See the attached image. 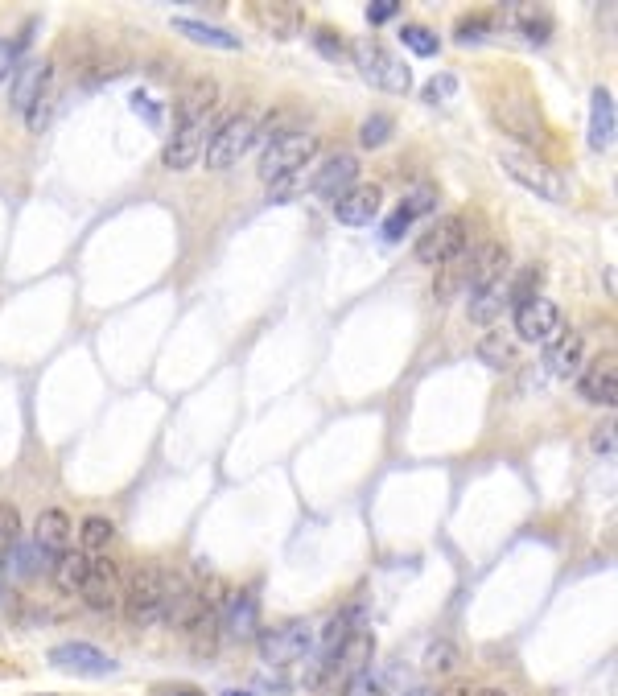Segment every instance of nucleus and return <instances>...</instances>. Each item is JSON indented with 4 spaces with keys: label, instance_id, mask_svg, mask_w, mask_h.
Instances as JSON below:
<instances>
[{
    "label": "nucleus",
    "instance_id": "obj_31",
    "mask_svg": "<svg viewBox=\"0 0 618 696\" xmlns=\"http://www.w3.org/2000/svg\"><path fill=\"white\" fill-rule=\"evenodd\" d=\"M540 285H544V268L540 264H528L515 281H507V301L511 305H524L532 297H540Z\"/></svg>",
    "mask_w": 618,
    "mask_h": 696
},
{
    "label": "nucleus",
    "instance_id": "obj_48",
    "mask_svg": "<svg viewBox=\"0 0 618 696\" xmlns=\"http://www.w3.org/2000/svg\"><path fill=\"white\" fill-rule=\"evenodd\" d=\"M594 454L614 458V425H606V429H598V433H594Z\"/></svg>",
    "mask_w": 618,
    "mask_h": 696
},
{
    "label": "nucleus",
    "instance_id": "obj_7",
    "mask_svg": "<svg viewBox=\"0 0 618 696\" xmlns=\"http://www.w3.org/2000/svg\"><path fill=\"white\" fill-rule=\"evenodd\" d=\"M50 664L58 672H71V676H87V680H103V676H116V659L108 651H99L95 643H58L50 647Z\"/></svg>",
    "mask_w": 618,
    "mask_h": 696
},
{
    "label": "nucleus",
    "instance_id": "obj_26",
    "mask_svg": "<svg viewBox=\"0 0 618 696\" xmlns=\"http://www.w3.org/2000/svg\"><path fill=\"white\" fill-rule=\"evenodd\" d=\"M91 561H95V556H87V552H62L58 561L50 565L54 569V585L62 589V594H79L87 573H91Z\"/></svg>",
    "mask_w": 618,
    "mask_h": 696
},
{
    "label": "nucleus",
    "instance_id": "obj_17",
    "mask_svg": "<svg viewBox=\"0 0 618 696\" xmlns=\"http://www.w3.org/2000/svg\"><path fill=\"white\" fill-rule=\"evenodd\" d=\"M495 124L507 136H515V141H524V145H540L544 141L540 116H536L532 103H524V99H499L495 103Z\"/></svg>",
    "mask_w": 618,
    "mask_h": 696
},
{
    "label": "nucleus",
    "instance_id": "obj_50",
    "mask_svg": "<svg viewBox=\"0 0 618 696\" xmlns=\"http://www.w3.org/2000/svg\"><path fill=\"white\" fill-rule=\"evenodd\" d=\"M400 696H441V692H433V688H408V692H400Z\"/></svg>",
    "mask_w": 618,
    "mask_h": 696
},
{
    "label": "nucleus",
    "instance_id": "obj_12",
    "mask_svg": "<svg viewBox=\"0 0 618 696\" xmlns=\"http://www.w3.org/2000/svg\"><path fill=\"white\" fill-rule=\"evenodd\" d=\"M79 598L95 614H112L120 606V569H116V561H108V556H95L91 573H87V581L79 589Z\"/></svg>",
    "mask_w": 618,
    "mask_h": 696
},
{
    "label": "nucleus",
    "instance_id": "obj_20",
    "mask_svg": "<svg viewBox=\"0 0 618 696\" xmlns=\"http://www.w3.org/2000/svg\"><path fill=\"white\" fill-rule=\"evenodd\" d=\"M581 363H586V338H581L577 330H561L553 342L544 346V367L553 379H569L581 371Z\"/></svg>",
    "mask_w": 618,
    "mask_h": 696
},
{
    "label": "nucleus",
    "instance_id": "obj_29",
    "mask_svg": "<svg viewBox=\"0 0 618 696\" xmlns=\"http://www.w3.org/2000/svg\"><path fill=\"white\" fill-rule=\"evenodd\" d=\"M116 540V524L108 515H87L83 524H79V552L87 556H99V552H108Z\"/></svg>",
    "mask_w": 618,
    "mask_h": 696
},
{
    "label": "nucleus",
    "instance_id": "obj_1",
    "mask_svg": "<svg viewBox=\"0 0 618 696\" xmlns=\"http://www.w3.org/2000/svg\"><path fill=\"white\" fill-rule=\"evenodd\" d=\"M169 577L161 565H141V569H132V577H128V585L120 589V606H124V618L132 622V626H153V622H161V614H165V602H169Z\"/></svg>",
    "mask_w": 618,
    "mask_h": 696
},
{
    "label": "nucleus",
    "instance_id": "obj_22",
    "mask_svg": "<svg viewBox=\"0 0 618 696\" xmlns=\"http://www.w3.org/2000/svg\"><path fill=\"white\" fill-rule=\"evenodd\" d=\"M507 276H511V256L503 243H483L478 252H470V285H466L470 293L487 289L495 281H507Z\"/></svg>",
    "mask_w": 618,
    "mask_h": 696
},
{
    "label": "nucleus",
    "instance_id": "obj_32",
    "mask_svg": "<svg viewBox=\"0 0 618 696\" xmlns=\"http://www.w3.org/2000/svg\"><path fill=\"white\" fill-rule=\"evenodd\" d=\"M400 42L417 54V58H433L437 50H441V38L429 29V25H417V21H408L404 29H400Z\"/></svg>",
    "mask_w": 618,
    "mask_h": 696
},
{
    "label": "nucleus",
    "instance_id": "obj_11",
    "mask_svg": "<svg viewBox=\"0 0 618 696\" xmlns=\"http://www.w3.org/2000/svg\"><path fill=\"white\" fill-rule=\"evenodd\" d=\"M359 186V157L355 153H334L326 157L322 165H314V173H309V190L338 202L347 190Z\"/></svg>",
    "mask_w": 618,
    "mask_h": 696
},
{
    "label": "nucleus",
    "instance_id": "obj_14",
    "mask_svg": "<svg viewBox=\"0 0 618 696\" xmlns=\"http://www.w3.org/2000/svg\"><path fill=\"white\" fill-rule=\"evenodd\" d=\"M219 631L235 643L256 639L260 635V602L252 594H244V589H239V594H227L223 606H219Z\"/></svg>",
    "mask_w": 618,
    "mask_h": 696
},
{
    "label": "nucleus",
    "instance_id": "obj_49",
    "mask_svg": "<svg viewBox=\"0 0 618 696\" xmlns=\"http://www.w3.org/2000/svg\"><path fill=\"white\" fill-rule=\"evenodd\" d=\"M161 696H202V692H194V688H182V684H174V688H157Z\"/></svg>",
    "mask_w": 618,
    "mask_h": 696
},
{
    "label": "nucleus",
    "instance_id": "obj_16",
    "mask_svg": "<svg viewBox=\"0 0 618 696\" xmlns=\"http://www.w3.org/2000/svg\"><path fill=\"white\" fill-rule=\"evenodd\" d=\"M71 540H75V524H71V515L58 511V507H46L38 519H33V548L46 552L50 561H58L62 552H71Z\"/></svg>",
    "mask_w": 618,
    "mask_h": 696
},
{
    "label": "nucleus",
    "instance_id": "obj_41",
    "mask_svg": "<svg viewBox=\"0 0 618 696\" xmlns=\"http://www.w3.org/2000/svg\"><path fill=\"white\" fill-rule=\"evenodd\" d=\"M50 116H54V91H46V95L25 112V128H29V132H42V128L50 124Z\"/></svg>",
    "mask_w": 618,
    "mask_h": 696
},
{
    "label": "nucleus",
    "instance_id": "obj_44",
    "mask_svg": "<svg viewBox=\"0 0 618 696\" xmlns=\"http://www.w3.org/2000/svg\"><path fill=\"white\" fill-rule=\"evenodd\" d=\"M314 46H318V54H326V58H334V62L347 54V46H342V38H338L334 29H314Z\"/></svg>",
    "mask_w": 618,
    "mask_h": 696
},
{
    "label": "nucleus",
    "instance_id": "obj_13",
    "mask_svg": "<svg viewBox=\"0 0 618 696\" xmlns=\"http://www.w3.org/2000/svg\"><path fill=\"white\" fill-rule=\"evenodd\" d=\"M577 392L586 404H602V408H614L618 400V359L606 351L598 355L594 363H581L577 371Z\"/></svg>",
    "mask_w": 618,
    "mask_h": 696
},
{
    "label": "nucleus",
    "instance_id": "obj_27",
    "mask_svg": "<svg viewBox=\"0 0 618 696\" xmlns=\"http://www.w3.org/2000/svg\"><path fill=\"white\" fill-rule=\"evenodd\" d=\"M466 285H470V252H458L454 260H445V264L437 268L433 297H437V301H450V297H458Z\"/></svg>",
    "mask_w": 618,
    "mask_h": 696
},
{
    "label": "nucleus",
    "instance_id": "obj_3",
    "mask_svg": "<svg viewBox=\"0 0 618 696\" xmlns=\"http://www.w3.org/2000/svg\"><path fill=\"white\" fill-rule=\"evenodd\" d=\"M499 169L507 173L511 182H520L524 190H532V194L544 198V202H557V206L569 202V182H565V173L553 169L544 157L528 153V149H503V153H499Z\"/></svg>",
    "mask_w": 618,
    "mask_h": 696
},
{
    "label": "nucleus",
    "instance_id": "obj_36",
    "mask_svg": "<svg viewBox=\"0 0 618 696\" xmlns=\"http://www.w3.org/2000/svg\"><path fill=\"white\" fill-rule=\"evenodd\" d=\"M309 169H314V165H309ZM309 169L289 173V178H281V182H272V186H268V202H289V198H297L301 190H309Z\"/></svg>",
    "mask_w": 618,
    "mask_h": 696
},
{
    "label": "nucleus",
    "instance_id": "obj_43",
    "mask_svg": "<svg viewBox=\"0 0 618 696\" xmlns=\"http://www.w3.org/2000/svg\"><path fill=\"white\" fill-rule=\"evenodd\" d=\"M342 696H384V692H380V680H375L371 668H367V672L347 676V688H342Z\"/></svg>",
    "mask_w": 618,
    "mask_h": 696
},
{
    "label": "nucleus",
    "instance_id": "obj_8",
    "mask_svg": "<svg viewBox=\"0 0 618 696\" xmlns=\"http://www.w3.org/2000/svg\"><path fill=\"white\" fill-rule=\"evenodd\" d=\"M515 334L524 342H553L561 334V305L553 297H532L524 305H515Z\"/></svg>",
    "mask_w": 618,
    "mask_h": 696
},
{
    "label": "nucleus",
    "instance_id": "obj_30",
    "mask_svg": "<svg viewBox=\"0 0 618 696\" xmlns=\"http://www.w3.org/2000/svg\"><path fill=\"white\" fill-rule=\"evenodd\" d=\"M478 359H483L491 371H503L515 363V342L507 330H487L483 338H478Z\"/></svg>",
    "mask_w": 618,
    "mask_h": 696
},
{
    "label": "nucleus",
    "instance_id": "obj_19",
    "mask_svg": "<svg viewBox=\"0 0 618 696\" xmlns=\"http://www.w3.org/2000/svg\"><path fill=\"white\" fill-rule=\"evenodd\" d=\"M380 206H384V190L375 186V182H367V186L347 190V194L334 202V219L342 227H367L375 215H380Z\"/></svg>",
    "mask_w": 618,
    "mask_h": 696
},
{
    "label": "nucleus",
    "instance_id": "obj_6",
    "mask_svg": "<svg viewBox=\"0 0 618 696\" xmlns=\"http://www.w3.org/2000/svg\"><path fill=\"white\" fill-rule=\"evenodd\" d=\"M466 219L462 215H441L437 223L425 227V235H417V248H412V256H417L421 264L429 268H441L445 260H454L458 252H466Z\"/></svg>",
    "mask_w": 618,
    "mask_h": 696
},
{
    "label": "nucleus",
    "instance_id": "obj_51",
    "mask_svg": "<svg viewBox=\"0 0 618 696\" xmlns=\"http://www.w3.org/2000/svg\"><path fill=\"white\" fill-rule=\"evenodd\" d=\"M474 696H507V692H503V688H478Z\"/></svg>",
    "mask_w": 618,
    "mask_h": 696
},
{
    "label": "nucleus",
    "instance_id": "obj_21",
    "mask_svg": "<svg viewBox=\"0 0 618 696\" xmlns=\"http://www.w3.org/2000/svg\"><path fill=\"white\" fill-rule=\"evenodd\" d=\"M215 103H219V83L211 75H198V79H190L182 87V95L174 103V116H178V124H194V120L211 116Z\"/></svg>",
    "mask_w": 618,
    "mask_h": 696
},
{
    "label": "nucleus",
    "instance_id": "obj_5",
    "mask_svg": "<svg viewBox=\"0 0 618 696\" xmlns=\"http://www.w3.org/2000/svg\"><path fill=\"white\" fill-rule=\"evenodd\" d=\"M252 145H256V116H252V112L227 116V120L211 132V141H206V153H202V157H206V169L223 173V169L239 165V157H244Z\"/></svg>",
    "mask_w": 618,
    "mask_h": 696
},
{
    "label": "nucleus",
    "instance_id": "obj_23",
    "mask_svg": "<svg viewBox=\"0 0 618 696\" xmlns=\"http://www.w3.org/2000/svg\"><path fill=\"white\" fill-rule=\"evenodd\" d=\"M252 21L272 42H293L301 33V13L293 5H252Z\"/></svg>",
    "mask_w": 618,
    "mask_h": 696
},
{
    "label": "nucleus",
    "instance_id": "obj_33",
    "mask_svg": "<svg viewBox=\"0 0 618 696\" xmlns=\"http://www.w3.org/2000/svg\"><path fill=\"white\" fill-rule=\"evenodd\" d=\"M392 116L388 112H371L363 124H359V145L363 149H384L388 145V136H392Z\"/></svg>",
    "mask_w": 618,
    "mask_h": 696
},
{
    "label": "nucleus",
    "instance_id": "obj_2",
    "mask_svg": "<svg viewBox=\"0 0 618 696\" xmlns=\"http://www.w3.org/2000/svg\"><path fill=\"white\" fill-rule=\"evenodd\" d=\"M318 153H322V136H318V132H309V128H289V132L277 136V141H268V145L260 149V178L272 186V182L289 178V173L309 169Z\"/></svg>",
    "mask_w": 618,
    "mask_h": 696
},
{
    "label": "nucleus",
    "instance_id": "obj_38",
    "mask_svg": "<svg viewBox=\"0 0 618 696\" xmlns=\"http://www.w3.org/2000/svg\"><path fill=\"white\" fill-rule=\"evenodd\" d=\"M433 202H437V190H433V186H417L412 194H404L400 211H404L408 219H417V215H429V211H433Z\"/></svg>",
    "mask_w": 618,
    "mask_h": 696
},
{
    "label": "nucleus",
    "instance_id": "obj_24",
    "mask_svg": "<svg viewBox=\"0 0 618 696\" xmlns=\"http://www.w3.org/2000/svg\"><path fill=\"white\" fill-rule=\"evenodd\" d=\"M590 145L594 149L614 145V95L606 87H594L590 95Z\"/></svg>",
    "mask_w": 618,
    "mask_h": 696
},
{
    "label": "nucleus",
    "instance_id": "obj_52",
    "mask_svg": "<svg viewBox=\"0 0 618 696\" xmlns=\"http://www.w3.org/2000/svg\"><path fill=\"white\" fill-rule=\"evenodd\" d=\"M223 696H252V692H239V688H231V692H223Z\"/></svg>",
    "mask_w": 618,
    "mask_h": 696
},
{
    "label": "nucleus",
    "instance_id": "obj_25",
    "mask_svg": "<svg viewBox=\"0 0 618 696\" xmlns=\"http://www.w3.org/2000/svg\"><path fill=\"white\" fill-rule=\"evenodd\" d=\"M174 29L182 33V38L198 42V46H211V50H239L244 42L235 38L231 29H219V25H206V21H194V17H174Z\"/></svg>",
    "mask_w": 618,
    "mask_h": 696
},
{
    "label": "nucleus",
    "instance_id": "obj_9",
    "mask_svg": "<svg viewBox=\"0 0 618 696\" xmlns=\"http://www.w3.org/2000/svg\"><path fill=\"white\" fill-rule=\"evenodd\" d=\"M260 655L264 664H297V659H305L309 643H314V626L309 622H285L277 626V631H260Z\"/></svg>",
    "mask_w": 618,
    "mask_h": 696
},
{
    "label": "nucleus",
    "instance_id": "obj_47",
    "mask_svg": "<svg viewBox=\"0 0 618 696\" xmlns=\"http://www.w3.org/2000/svg\"><path fill=\"white\" fill-rule=\"evenodd\" d=\"M13 66H17V50H13V42L0 38V83L13 75Z\"/></svg>",
    "mask_w": 618,
    "mask_h": 696
},
{
    "label": "nucleus",
    "instance_id": "obj_10",
    "mask_svg": "<svg viewBox=\"0 0 618 696\" xmlns=\"http://www.w3.org/2000/svg\"><path fill=\"white\" fill-rule=\"evenodd\" d=\"M211 120H194V124H178L174 136L165 141L161 149V165L174 169V173H186L202 153H206V141H211Z\"/></svg>",
    "mask_w": 618,
    "mask_h": 696
},
{
    "label": "nucleus",
    "instance_id": "obj_37",
    "mask_svg": "<svg viewBox=\"0 0 618 696\" xmlns=\"http://www.w3.org/2000/svg\"><path fill=\"white\" fill-rule=\"evenodd\" d=\"M17 540H21V511L9 507V503H0V556H5Z\"/></svg>",
    "mask_w": 618,
    "mask_h": 696
},
{
    "label": "nucleus",
    "instance_id": "obj_45",
    "mask_svg": "<svg viewBox=\"0 0 618 696\" xmlns=\"http://www.w3.org/2000/svg\"><path fill=\"white\" fill-rule=\"evenodd\" d=\"M400 13V0H371L367 5V21L371 25H384V21H392Z\"/></svg>",
    "mask_w": 618,
    "mask_h": 696
},
{
    "label": "nucleus",
    "instance_id": "obj_46",
    "mask_svg": "<svg viewBox=\"0 0 618 696\" xmlns=\"http://www.w3.org/2000/svg\"><path fill=\"white\" fill-rule=\"evenodd\" d=\"M408 227H412V219H408V215L400 211V206H396V215L384 223V239H388V243H396V239H404V231H408Z\"/></svg>",
    "mask_w": 618,
    "mask_h": 696
},
{
    "label": "nucleus",
    "instance_id": "obj_42",
    "mask_svg": "<svg viewBox=\"0 0 618 696\" xmlns=\"http://www.w3.org/2000/svg\"><path fill=\"white\" fill-rule=\"evenodd\" d=\"M520 29L528 42H548V33H553V21H548V13H524L520 17Z\"/></svg>",
    "mask_w": 618,
    "mask_h": 696
},
{
    "label": "nucleus",
    "instance_id": "obj_28",
    "mask_svg": "<svg viewBox=\"0 0 618 696\" xmlns=\"http://www.w3.org/2000/svg\"><path fill=\"white\" fill-rule=\"evenodd\" d=\"M503 305H507V281H495V285H487V289H474V293H470L466 313H470L474 322L491 326L499 313H503Z\"/></svg>",
    "mask_w": 618,
    "mask_h": 696
},
{
    "label": "nucleus",
    "instance_id": "obj_4",
    "mask_svg": "<svg viewBox=\"0 0 618 696\" xmlns=\"http://www.w3.org/2000/svg\"><path fill=\"white\" fill-rule=\"evenodd\" d=\"M351 58H355L359 75H363L371 87H380V91H388V95H408V87H412V71H408V66H404V62H400L384 42L363 38V42H355Z\"/></svg>",
    "mask_w": 618,
    "mask_h": 696
},
{
    "label": "nucleus",
    "instance_id": "obj_35",
    "mask_svg": "<svg viewBox=\"0 0 618 696\" xmlns=\"http://www.w3.org/2000/svg\"><path fill=\"white\" fill-rule=\"evenodd\" d=\"M454 95H458V79H454L450 71L433 75V79L421 87V103H429V108H441V103H450Z\"/></svg>",
    "mask_w": 618,
    "mask_h": 696
},
{
    "label": "nucleus",
    "instance_id": "obj_15",
    "mask_svg": "<svg viewBox=\"0 0 618 696\" xmlns=\"http://www.w3.org/2000/svg\"><path fill=\"white\" fill-rule=\"evenodd\" d=\"M46 91H54V66L46 58H29L13 66V108L29 112Z\"/></svg>",
    "mask_w": 618,
    "mask_h": 696
},
{
    "label": "nucleus",
    "instance_id": "obj_34",
    "mask_svg": "<svg viewBox=\"0 0 618 696\" xmlns=\"http://www.w3.org/2000/svg\"><path fill=\"white\" fill-rule=\"evenodd\" d=\"M355 618H359V610H342V614H334V618L326 622V631H322V639H318V643H322V659H326L342 639H347V635L355 631V626H359Z\"/></svg>",
    "mask_w": 618,
    "mask_h": 696
},
{
    "label": "nucleus",
    "instance_id": "obj_40",
    "mask_svg": "<svg viewBox=\"0 0 618 696\" xmlns=\"http://www.w3.org/2000/svg\"><path fill=\"white\" fill-rule=\"evenodd\" d=\"M487 33H491V17H462L458 29H454V38L462 46H470V42H483Z\"/></svg>",
    "mask_w": 618,
    "mask_h": 696
},
{
    "label": "nucleus",
    "instance_id": "obj_18",
    "mask_svg": "<svg viewBox=\"0 0 618 696\" xmlns=\"http://www.w3.org/2000/svg\"><path fill=\"white\" fill-rule=\"evenodd\" d=\"M371 659H375V635L367 631V626H355V631L326 655V668L355 676V672H367L371 668Z\"/></svg>",
    "mask_w": 618,
    "mask_h": 696
},
{
    "label": "nucleus",
    "instance_id": "obj_39",
    "mask_svg": "<svg viewBox=\"0 0 618 696\" xmlns=\"http://www.w3.org/2000/svg\"><path fill=\"white\" fill-rule=\"evenodd\" d=\"M425 668H429V672H454V668H458V651H454L450 643H433V647L425 651Z\"/></svg>",
    "mask_w": 618,
    "mask_h": 696
}]
</instances>
